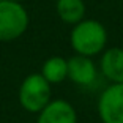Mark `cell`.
I'll use <instances>...</instances> for the list:
<instances>
[{
    "label": "cell",
    "instance_id": "cell-1",
    "mask_svg": "<svg viewBox=\"0 0 123 123\" xmlns=\"http://www.w3.org/2000/svg\"><path fill=\"white\" fill-rule=\"evenodd\" d=\"M109 35L104 24L96 19H82L76 25L71 27L69 32V46L74 54L85 55V57H96L101 55L107 47Z\"/></svg>",
    "mask_w": 123,
    "mask_h": 123
},
{
    "label": "cell",
    "instance_id": "cell-2",
    "mask_svg": "<svg viewBox=\"0 0 123 123\" xmlns=\"http://www.w3.org/2000/svg\"><path fill=\"white\" fill-rule=\"evenodd\" d=\"M52 99V88L41 73H30L22 79L18 90V101L25 112H41Z\"/></svg>",
    "mask_w": 123,
    "mask_h": 123
},
{
    "label": "cell",
    "instance_id": "cell-3",
    "mask_svg": "<svg viewBox=\"0 0 123 123\" xmlns=\"http://www.w3.org/2000/svg\"><path fill=\"white\" fill-rule=\"evenodd\" d=\"M30 25L29 11L21 2L0 0V43L19 40Z\"/></svg>",
    "mask_w": 123,
    "mask_h": 123
},
{
    "label": "cell",
    "instance_id": "cell-4",
    "mask_svg": "<svg viewBox=\"0 0 123 123\" xmlns=\"http://www.w3.org/2000/svg\"><path fill=\"white\" fill-rule=\"evenodd\" d=\"M101 123H123V84H109L96 103Z\"/></svg>",
    "mask_w": 123,
    "mask_h": 123
},
{
    "label": "cell",
    "instance_id": "cell-5",
    "mask_svg": "<svg viewBox=\"0 0 123 123\" xmlns=\"http://www.w3.org/2000/svg\"><path fill=\"white\" fill-rule=\"evenodd\" d=\"M99 68L92 57L74 54L68 58V79L79 87H92L98 80Z\"/></svg>",
    "mask_w": 123,
    "mask_h": 123
},
{
    "label": "cell",
    "instance_id": "cell-6",
    "mask_svg": "<svg viewBox=\"0 0 123 123\" xmlns=\"http://www.w3.org/2000/svg\"><path fill=\"white\" fill-rule=\"evenodd\" d=\"M36 123H77V112L68 99L55 98L36 114Z\"/></svg>",
    "mask_w": 123,
    "mask_h": 123
},
{
    "label": "cell",
    "instance_id": "cell-7",
    "mask_svg": "<svg viewBox=\"0 0 123 123\" xmlns=\"http://www.w3.org/2000/svg\"><path fill=\"white\" fill-rule=\"evenodd\" d=\"M98 68L109 84H123V47H106L99 55Z\"/></svg>",
    "mask_w": 123,
    "mask_h": 123
},
{
    "label": "cell",
    "instance_id": "cell-8",
    "mask_svg": "<svg viewBox=\"0 0 123 123\" xmlns=\"http://www.w3.org/2000/svg\"><path fill=\"white\" fill-rule=\"evenodd\" d=\"M55 13L62 22L73 27L85 19L87 5L84 0H55Z\"/></svg>",
    "mask_w": 123,
    "mask_h": 123
},
{
    "label": "cell",
    "instance_id": "cell-9",
    "mask_svg": "<svg viewBox=\"0 0 123 123\" xmlns=\"http://www.w3.org/2000/svg\"><path fill=\"white\" fill-rule=\"evenodd\" d=\"M40 73L51 85L62 84L63 80L68 79V58L62 55L47 57L41 65Z\"/></svg>",
    "mask_w": 123,
    "mask_h": 123
},
{
    "label": "cell",
    "instance_id": "cell-10",
    "mask_svg": "<svg viewBox=\"0 0 123 123\" xmlns=\"http://www.w3.org/2000/svg\"><path fill=\"white\" fill-rule=\"evenodd\" d=\"M13 2H21V3H22V2H24V0H13Z\"/></svg>",
    "mask_w": 123,
    "mask_h": 123
}]
</instances>
